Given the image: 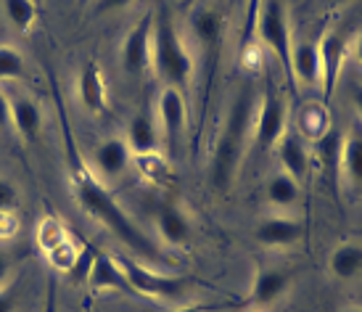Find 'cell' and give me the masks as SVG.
Returning a JSON list of instances; mask_svg holds the SVG:
<instances>
[{
    "label": "cell",
    "mask_w": 362,
    "mask_h": 312,
    "mask_svg": "<svg viewBox=\"0 0 362 312\" xmlns=\"http://www.w3.org/2000/svg\"><path fill=\"white\" fill-rule=\"evenodd\" d=\"M61 125H64V141H66V154H69L71 191L77 196L80 207L88 212L90 217H95L101 225H106V231L114 233L130 252H135L138 257H148L151 262H161V254H159V249H156V243L127 217V212L111 199V193L103 188L101 180L85 167V161L80 159V151H77V146H74L69 122H66V114H64V111H61Z\"/></svg>",
    "instance_id": "6da1fadb"
},
{
    "label": "cell",
    "mask_w": 362,
    "mask_h": 312,
    "mask_svg": "<svg viewBox=\"0 0 362 312\" xmlns=\"http://www.w3.org/2000/svg\"><path fill=\"white\" fill-rule=\"evenodd\" d=\"M254 103H257L254 91L252 88H243L238 93V98L233 101L230 111H228V120H225V127H222L220 138H217L209 170V180L217 191L230 188V183L235 180L241 156L246 151L249 130H252L254 125Z\"/></svg>",
    "instance_id": "7a4b0ae2"
},
{
    "label": "cell",
    "mask_w": 362,
    "mask_h": 312,
    "mask_svg": "<svg viewBox=\"0 0 362 312\" xmlns=\"http://www.w3.org/2000/svg\"><path fill=\"white\" fill-rule=\"evenodd\" d=\"M151 67L153 71L164 80V88H177L182 91L191 80L193 61L191 53L185 51L182 37L175 19L167 8L159 11V16H153V45H151Z\"/></svg>",
    "instance_id": "3957f363"
},
{
    "label": "cell",
    "mask_w": 362,
    "mask_h": 312,
    "mask_svg": "<svg viewBox=\"0 0 362 312\" xmlns=\"http://www.w3.org/2000/svg\"><path fill=\"white\" fill-rule=\"evenodd\" d=\"M257 35H259V40L272 51V56L281 61L286 82L296 93V74H293V64H291L293 40H291V30H288V16H286L283 0H267L262 6L259 19H257Z\"/></svg>",
    "instance_id": "277c9868"
},
{
    "label": "cell",
    "mask_w": 362,
    "mask_h": 312,
    "mask_svg": "<svg viewBox=\"0 0 362 312\" xmlns=\"http://www.w3.org/2000/svg\"><path fill=\"white\" fill-rule=\"evenodd\" d=\"M117 262L124 270V278L130 281V289L135 294L177 302V299H182L185 294L191 291L193 286V278H185V275H161V272L146 267L135 257H117Z\"/></svg>",
    "instance_id": "5b68a950"
},
{
    "label": "cell",
    "mask_w": 362,
    "mask_h": 312,
    "mask_svg": "<svg viewBox=\"0 0 362 312\" xmlns=\"http://www.w3.org/2000/svg\"><path fill=\"white\" fill-rule=\"evenodd\" d=\"M286 101L281 98V93L275 91V82L272 77H267V85H264V96H262V106L259 114H257V146L259 151H267L275 143L283 138L286 132Z\"/></svg>",
    "instance_id": "8992f818"
},
{
    "label": "cell",
    "mask_w": 362,
    "mask_h": 312,
    "mask_svg": "<svg viewBox=\"0 0 362 312\" xmlns=\"http://www.w3.org/2000/svg\"><path fill=\"white\" fill-rule=\"evenodd\" d=\"M151 45H153V16L146 13L124 35V40H122V48H119L122 69L127 71V74H132V77L143 74V71L151 67Z\"/></svg>",
    "instance_id": "52a82bcc"
},
{
    "label": "cell",
    "mask_w": 362,
    "mask_h": 312,
    "mask_svg": "<svg viewBox=\"0 0 362 312\" xmlns=\"http://www.w3.org/2000/svg\"><path fill=\"white\" fill-rule=\"evenodd\" d=\"M317 53H320V88H322V101H331L333 91L339 85V77H341L344 61L349 56V37L344 32L333 30L328 32L325 37L317 45Z\"/></svg>",
    "instance_id": "ba28073f"
},
{
    "label": "cell",
    "mask_w": 362,
    "mask_h": 312,
    "mask_svg": "<svg viewBox=\"0 0 362 312\" xmlns=\"http://www.w3.org/2000/svg\"><path fill=\"white\" fill-rule=\"evenodd\" d=\"M130 159H132V151L127 141H122V138H109V141H103L95 154H93V175L98 178V180H119L122 175L127 172L130 167Z\"/></svg>",
    "instance_id": "9c48e42d"
},
{
    "label": "cell",
    "mask_w": 362,
    "mask_h": 312,
    "mask_svg": "<svg viewBox=\"0 0 362 312\" xmlns=\"http://www.w3.org/2000/svg\"><path fill=\"white\" fill-rule=\"evenodd\" d=\"M159 122L161 135L170 149H177L182 132H185V98L177 88H164L159 96Z\"/></svg>",
    "instance_id": "30bf717a"
},
{
    "label": "cell",
    "mask_w": 362,
    "mask_h": 312,
    "mask_svg": "<svg viewBox=\"0 0 362 312\" xmlns=\"http://www.w3.org/2000/svg\"><path fill=\"white\" fill-rule=\"evenodd\" d=\"M304 236V222L293 217H264L254 228V238L262 246H291Z\"/></svg>",
    "instance_id": "8fae6325"
},
{
    "label": "cell",
    "mask_w": 362,
    "mask_h": 312,
    "mask_svg": "<svg viewBox=\"0 0 362 312\" xmlns=\"http://www.w3.org/2000/svg\"><path fill=\"white\" fill-rule=\"evenodd\" d=\"M88 283L95 291H122V294H135L130 289V281L124 278V270L119 267L117 257L109 254H95V260L88 272Z\"/></svg>",
    "instance_id": "7c38bea8"
},
{
    "label": "cell",
    "mask_w": 362,
    "mask_h": 312,
    "mask_svg": "<svg viewBox=\"0 0 362 312\" xmlns=\"http://www.w3.org/2000/svg\"><path fill=\"white\" fill-rule=\"evenodd\" d=\"M77 96H80L82 106L93 111V114H103L106 111V82H103L101 67L95 61H88L80 69Z\"/></svg>",
    "instance_id": "4fadbf2b"
},
{
    "label": "cell",
    "mask_w": 362,
    "mask_h": 312,
    "mask_svg": "<svg viewBox=\"0 0 362 312\" xmlns=\"http://www.w3.org/2000/svg\"><path fill=\"white\" fill-rule=\"evenodd\" d=\"M278 159L286 175H291L296 183H302L310 172V154L304 149L302 138L296 132H283V138L278 143Z\"/></svg>",
    "instance_id": "5bb4252c"
},
{
    "label": "cell",
    "mask_w": 362,
    "mask_h": 312,
    "mask_svg": "<svg viewBox=\"0 0 362 312\" xmlns=\"http://www.w3.org/2000/svg\"><path fill=\"white\" fill-rule=\"evenodd\" d=\"M156 231H159L161 241L170 243V246H182V243L191 241L193 225L188 220V214L177 207H161L156 212Z\"/></svg>",
    "instance_id": "9a60e30c"
},
{
    "label": "cell",
    "mask_w": 362,
    "mask_h": 312,
    "mask_svg": "<svg viewBox=\"0 0 362 312\" xmlns=\"http://www.w3.org/2000/svg\"><path fill=\"white\" fill-rule=\"evenodd\" d=\"M11 125H13V130L19 132L24 141L35 143L42 127L40 106L32 101V98H27V96L11 98Z\"/></svg>",
    "instance_id": "2e32d148"
},
{
    "label": "cell",
    "mask_w": 362,
    "mask_h": 312,
    "mask_svg": "<svg viewBox=\"0 0 362 312\" xmlns=\"http://www.w3.org/2000/svg\"><path fill=\"white\" fill-rule=\"evenodd\" d=\"M288 286H291V275L286 270H275V267L259 270L257 278H254L249 304H254V307H267V304H272L275 299H281Z\"/></svg>",
    "instance_id": "e0dca14e"
},
{
    "label": "cell",
    "mask_w": 362,
    "mask_h": 312,
    "mask_svg": "<svg viewBox=\"0 0 362 312\" xmlns=\"http://www.w3.org/2000/svg\"><path fill=\"white\" fill-rule=\"evenodd\" d=\"M159 125L153 122L151 114H138L132 117L130 127H127V146L132 154L138 156H151L159 151Z\"/></svg>",
    "instance_id": "ac0fdd59"
},
{
    "label": "cell",
    "mask_w": 362,
    "mask_h": 312,
    "mask_svg": "<svg viewBox=\"0 0 362 312\" xmlns=\"http://www.w3.org/2000/svg\"><path fill=\"white\" fill-rule=\"evenodd\" d=\"M291 64L296 80L304 85H317L320 82V53H317V42L302 40L293 45Z\"/></svg>",
    "instance_id": "d6986e66"
},
{
    "label": "cell",
    "mask_w": 362,
    "mask_h": 312,
    "mask_svg": "<svg viewBox=\"0 0 362 312\" xmlns=\"http://www.w3.org/2000/svg\"><path fill=\"white\" fill-rule=\"evenodd\" d=\"M331 267L333 278L339 281H352L362 272V246L360 243H339L331 254Z\"/></svg>",
    "instance_id": "ffe728a7"
},
{
    "label": "cell",
    "mask_w": 362,
    "mask_h": 312,
    "mask_svg": "<svg viewBox=\"0 0 362 312\" xmlns=\"http://www.w3.org/2000/svg\"><path fill=\"white\" fill-rule=\"evenodd\" d=\"M191 30L202 45H217V40H220V35H222L220 13L211 8H199L191 16Z\"/></svg>",
    "instance_id": "44dd1931"
},
{
    "label": "cell",
    "mask_w": 362,
    "mask_h": 312,
    "mask_svg": "<svg viewBox=\"0 0 362 312\" xmlns=\"http://www.w3.org/2000/svg\"><path fill=\"white\" fill-rule=\"evenodd\" d=\"M6 19L16 32H30L37 21V3L35 0H3Z\"/></svg>",
    "instance_id": "7402d4cb"
},
{
    "label": "cell",
    "mask_w": 362,
    "mask_h": 312,
    "mask_svg": "<svg viewBox=\"0 0 362 312\" xmlns=\"http://www.w3.org/2000/svg\"><path fill=\"white\" fill-rule=\"evenodd\" d=\"M264 193H267V202L275 204V207H291V204L299 202V183L293 180L291 175L281 172V175L270 178Z\"/></svg>",
    "instance_id": "603a6c76"
},
{
    "label": "cell",
    "mask_w": 362,
    "mask_h": 312,
    "mask_svg": "<svg viewBox=\"0 0 362 312\" xmlns=\"http://www.w3.org/2000/svg\"><path fill=\"white\" fill-rule=\"evenodd\" d=\"M341 151H344V138L341 132L336 130H328L322 132L320 138H317V154H320L322 164L328 167V170L336 175L339 170V161H341Z\"/></svg>",
    "instance_id": "cb8c5ba5"
},
{
    "label": "cell",
    "mask_w": 362,
    "mask_h": 312,
    "mask_svg": "<svg viewBox=\"0 0 362 312\" xmlns=\"http://www.w3.org/2000/svg\"><path fill=\"white\" fill-rule=\"evenodd\" d=\"M341 164L349 180L362 185V138L354 135L349 141H344V151H341Z\"/></svg>",
    "instance_id": "d4e9b609"
},
{
    "label": "cell",
    "mask_w": 362,
    "mask_h": 312,
    "mask_svg": "<svg viewBox=\"0 0 362 312\" xmlns=\"http://www.w3.org/2000/svg\"><path fill=\"white\" fill-rule=\"evenodd\" d=\"M66 238H69V233H66V228L56 217H45V220L37 222V246H40L42 252H51L53 246H59Z\"/></svg>",
    "instance_id": "484cf974"
},
{
    "label": "cell",
    "mask_w": 362,
    "mask_h": 312,
    "mask_svg": "<svg viewBox=\"0 0 362 312\" xmlns=\"http://www.w3.org/2000/svg\"><path fill=\"white\" fill-rule=\"evenodd\" d=\"M24 77V56L13 45H0V82Z\"/></svg>",
    "instance_id": "4316f807"
},
{
    "label": "cell",
    "mask_w": 362,
    "mask_h": 312,
    "mask_svg": "<svg viewBox=\"0 0 362 312\" xmlns=\"http://www.w3.org/2000/svg\"><path fill=\"white\" fill-rule=\"evenodd\" d=\"M77 254H80V249L71 243V238H66V241H61L59 246H53L51 252H45V257L51 262V267H56V270H61V272H69L74 260H77Z\"/></svg>",
    "instance_id": "83f0119b"
},
{
    "label": "cell",
    "mask_w": 362,
    "mask_h": 312,
    "mask_svg": "<svg viewBox=\"0 0 362 312\" xmlns=\"http://www.w3.org/2000/svg\"><path fill=\"white\" fill-rule=\"evenodd\" d=\"M95 246H85V249H80V254H77V260H74V265H71V270H69V278L74 283H80V281H88V272H90V265L93 260H95Z\"/></svg>",
    "instance_id": "f1b7e54d"
},
{
    "label": "cell",
    "mask_w": 362,
    "mask_h": 312,
    "mask_svg": "<svg viewBox=\"0 0 362 312\" xmlns=\"http://www.w3.org/2000/svg\"><path fill=\"white\" fill-rule=\"evenodd\" d=\"M21 222H19V214L13 209H0V241H11V238H16V233H19Z\"/></svg>",
    "instance_id": "f546056e"
},
{
    "label": "cell",
    "mask_w": 362,
    "mask_h": 312,
    "mask_svg": "<svg viewBox=\"0 0 362 312\" xmlns=\"http://www.w3.org/2000/svg\"><path fill=\"white\" fill-rule=\"evenodd\" d=\"M19 202V193H16V185L0 178V209H13V204Z\"/></svg>",
    "instance_id": "4dcf8cb0"
},
{
    "label": "cell",
    "mask_w": 362,
    "mask_h": 312,
    "mask_svg": "<svg viewBox=\"0 0 362 312\" xmlns=\"http://www.w3.org/2000/svg\"><path fill=\"white\" fill-rule=\"evenodd\" d=\"M132 0H93V13H111V11L127 8Z\"/></svg>",
    "instance_id": "1f68e13d"
},
{
    "label": "cell",
    "mask_w": 362,
    "mask_h": 312,
    "mask_svg": "<svg viewBox=\"0 0 362 312\" xmlns=\"http://www.w3.org/2000/svg\"><path fill=\"white\" fill-rule=\"evenodd\" d=\"M16 310V289L13 286H3L0 289V312H13Z\"/></svg>",
    "instance_id": "d6a6232c"
},
{
    "label": "cell",
    "mask_w": 362,
    "mask_h": 312,
    "mask_svg": "<svg viewBox=\"0 0 362 312\" xmlns=\"http://www.w3.org/2000/svg\"><path fill=\"white\" fill-rule=\"evenodd\" d=\"M11 272H13V262H11L8 252L0 249V289L11 283Z\"/></svg>",
    "instance_id": "836d02e7"
},
{
    "label": "cell",
    "mask_w": 362,
    "mask_h": 312,
    "mask_svg": "<svg viewBox=\"0 0 362 312\" xmlns=\"http://www.w3.org/2000/svg\"><path fill=\"white\" fill-rule=\"evenodd\" d=\"M11 125V98L0 91V127H8Z\"/></svg>",
    "instance_id": "e575fe53"
},
{
    "label": "cell",
    "mask_w": 362,
    "mask_h": 312,
    "mask_svg": "<svg viewBox=\"0 0 362 312\" xmlns=\"http://www.w3.org/2000/svg\"><path fill=\"white\" fill-rule=\"evenodd\" d=\"M222 307H202V304H191V307H177V310H170V312H217Z\"/></svg>",
    "instance_id": "d590c367"
},
{
    "label": "cell",
    "mask_w": 362,
    "mask_h": 312,
    "mask_svg": "<svg viewBox=\"0 0 362 312\" xmlns=\"http://www.w3.org/2000/svg\"><path fill=\"white\" fill-rule=\"evenodd\" d=\"M45 312H56V283L48 289V299H45Z\"/></svg>",
    "instance_id": "8d00e7d4"
},
{
    "label": "cell",
    "mask_w": 362,
    "mask_h": 312,
    "mask_svg": "<svg viewBox=\"0 0 362 312\" xmlns=\"http://www.w3.org/2000/svg\"><path fill=\"white\" fill-rule=\"evenodd\" d=\"M352 103H354V109L362 114V85H354L352 88Z\"/></svg>",
    "instance_id": "74e56055"
},
{
    "label": "cell",
    "mask_w": 362,
    "mask_h": 312,
    "mask_svg": "<svg viewBox=\"0 0 362 312\" xmlns=\"http://www.w3.org/2000/svg\"><path fill=\"white\" fill-rule=\"evenodd\" d=\"M331 6H344V3H349V0H328Z\"/></svg>",
    "instance_id": "f35d334b"
},
{
    "label": "cell",
    "mask_w": 362,
    "mask_h": 312,
    "mask_svg": "<svg viewBox=\"0 0 362 312\" xmlns=\"http://www.w3.org/2000/svg\"><path fill=\"white\" fill-rule=\"evenodd\" d=\"M357 53H360V61H362V40H360V48H357Z\"/></svg>",
    "instance_id": "ab89813d"
},
{
    "label": "cell",
    "mask_w": 362,
    "mask_h": 312,
    "mask_svg": "<svg viewBox=\"0 0 362 312\" xmlns=\"http://www.w3.org/2000/svg\"><path fill=\"white\" fill-rule=\"evenodd\" d=\"M346 312H362V310H346Z\"/></svg>",
    "instance_id": "60d3db41"
},
{
    "label": "cell",
    "mask_w": 362,
    "mask_h": 312,
    "mask_svg": "<svg viewBox=\"0 0 362 312\" xmlns=\"http://www.w3.org/2000/svg\"><path fill=\"white\" fill-rule=\"evenodd\" d=\"M35 3H37V6H40V3H42V0H35Z\"/></svg>",
    "instance_id": "b9f144b4"
}]
</instances>
